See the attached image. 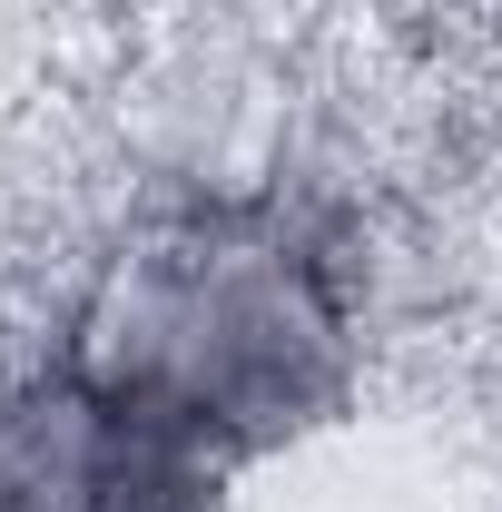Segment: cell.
Returning a JSON list of instances; mask_svg holds the SVG:
<instances>
[{"mask_svg": "<svg viewBox=\"0 0 502 512\" xmlns=\"http://www.w3.org/2000/svg\"><path fill=\"white\" fill-rule=\"evenodd\" d=\"M315 345L325 306L286 266V247H178L119 276L109 325L89 335V384L158 424H207L296 394Z\"/></svg>", "mask_w": 502, "mask_h": 512, "instance_id": "obj_1", "label": "cell"}, {"mask_svg": "<svg viewBox=\"0 0 502 512\" xmlns=\"http://www.w3.org/2000/svg\"><path fill=\"white\" fill-rule=\"evenodd\" d=\"M158 414L119 404L109 384H69L0 424V512H148L168 493Z\"/></svg>", "mask_w": 502, "mask_h": 512, "instance_id": "obj_2", "label": "cell"}]
</instances>
